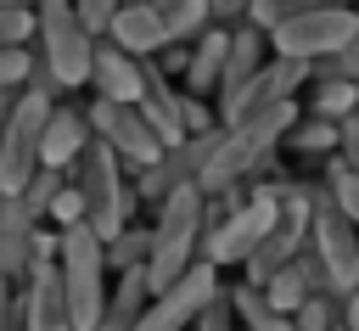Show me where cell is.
Wrapping results in <instances>:
<instances>
[{
    "label": "cell",
    "mask_w": 359,
    "mask_h": 331,
    "mask_svg": "<svg viewBox=\"0 0 359 331\" xmlns=\"http://www.w3.org/2000/svg\"><path fill=\"white\" fill-rule=\"evenodd\" d=\"M56 281H62V303H67L73 331H90L107 303V252L84 219L56 230Z\"/></svg>",
    "instance_id": "cell-1"
},
{
    "label": "cell",
    "mask_w": 359,
    "mask_h": 331,
    "mask_svg": "<svg viewBox=\"0 0 359 331\" xmlns=\"http://www.w3.org/2000/svg\"><path fill=\"white\" fill-rule=\"evenodd\" d=\"M73 185L84 191V224L107 241L135 219V185L123 180V157L107 140H84V151L73 157Z\"/></svg>",
    "instance_id": "cell-2"
},
{
    "label": "cell",
    "mask_w": 359,
    "mask_h": 331,
    "mask_svg": "<svg viewBox=\"0 0 359 331\" xmlns=\"http://www.w3.org/2000/svg\"><path fill=\"white\" fill-rule=\"evenodd\" d=\"M202 258V191L180 185L157 202V224H151V247H146V286H168L180 269H191Z\"/></svg>",
    "instance_id": "cell-3"
},
{
    "label": "cell",
    "mask_w": 359,
    "mask_h": 331,
    "mask_svg": "<svg viewBox=\"0 0 359 331\" xmlns=\"http://www.w3.org/2000/svg\"><path fill=\"white\" fill-rule=\"evenodd\" d=\"M34 39H39V67L62 84V90H79L90 79V50H95V34L79 22V11L67 0H34Z\"/></svg>",
    "instance_id": "cell-4"
},
{
    "label": "cell",
    "mask_w": 359,
    "mask_h": 331,
    "mask_svg": "<svg viewBox=\"0 0 359 331\" xmlns=\"http://www.w3.org/2000/svg\"><path fill=\"white\" fill-rule=\"evenodd\" d=\"M269 34V56H292V62H320V56H331L337 45H348L353 34H359V11L353 6H314V11H297V17H286V22H275V28H264Z\"/></svg>",
    "instance_id": "cell-5"
},
{
    "label": "cell",
    "mask_w": 359,
    "mask_h": 331,
    "mask_svg": "<svg viewBox=\"0 0 359 331\" xmlns=\"http://www.w3.org/2000/svg\"><path fill=\"white\" fill-rule=\"evenodd\" d=\"M309 252L320 258L325 292L348 297L359 286V230L342 219V208L325 191H314V208H309Z\"/></svg>",
    "instance_id": "cell-6"
},
{
    "label": "cell",
    "mask_w": 359,
    "mask_h": 331,
    "mask_svg": "<svg viewBox=\"0 0 359 331\" xmlns=\"http://www.w3.org/2000/svg\"><path fill=\"white\" fill-rule=\"evenodd\" d=\"M309 208H314V191H303V185H275V219H269V230L258 236V247L241 258V269H247L252 286H264L269 269H280V264L309 241Z\"/></svg>",
    "instance_id": "cell-7"
},
{
    "label": "cell",
    "mask_w": 359,
    "mask_h": 331,
    "mask_svg": "<svg viewBox=\"0 0 359 331\" xmlns=\"http://www.w3.org/2000/svg\"><path fill=\"white\" fill-rule=\"evenodd\" d=\"M50 95L39 90H11L6 107V129H0V191H22V180L39 168V129H45Z\"/></svg>",
    "instance_id": "cell-8"
},
{
    "label": "cell",
    "mask_w": 359,
    "mask_h": 331,
    "mask_svg": "<svg viewBox=\"0 0 359 331\" xmlns=\"http://www.w3.org/2000/svg\"><path fill=\"white\" fill-rule=\"evenodd\" d=\"M219 146V123L213 129H196V135H180V140H168L151 163H140L135 168V202H163L168 191H180V185H196V174H202V163H208V151Z\"/></svg>",
    "instance_id": "cell-9"
},
{
    "label": "cell",
    "mask_w": 359,
    "mask_h": 331,
    "mask_svg": "<svg viewBox=\"0 0 359 331\" xmlns=\"http://www.w3.org/2000/svg\"><path fill=\"white\" fill-rule=\"evenodd\" d=\"M269 219H275V185H264V191H252V196L230 202V213H224L219 224H208V230H202V258H208L213 269L241 264V258L258 247V236L269 230Z\"/></svg>",
    "instance_id": "cell-10"
},
{
    "label": "cell",
    "mask_w": 359,
    "mask_h": 331,
    "mask_svg": "<svg viewBox=\"0 0 359 331\" xmlns=\"http://www.w3.org/2000/svg\"><path fill=\"white\" fill-rule=\"evenodd\" d=\"M213 292H219V269H213L208 258H196L191 269H180L168 286H157V292L146 297L135 331H191L196 309H202Z\"/></svg>",
    "instance_id": "cell-11"
},
{
    "label": "cell",
    "mask_w": 359,
    "mask_h": 331,
    "mask_svg": "<svg viewBox=\"0 0 359 331\" xmlns=\"http://www.w3.org/2000/svg\"><path fill=\"white\" fill-rule=\"evenodd\" d=\"M303 79H309V62H292V56H264L224 101H219V123H236V118H252V112H264V107H275V101H292L297 90H303Z\"/></svg>",
    "instance_id": "cell-12"
},
{
    "label": "cell",
    "mask_w": 359,
    "mask_h": 331,
    "mask_svg": "<svg viewBox=\"0 0 359 331\" xmlns=\"http://www.w3.org/2000/svg\"><path fill=\"white\" fill-rule=\"evenodd\" d=\"M84 118H90V135L107 140V146L123 157V168H140V163H151V157L163 151V140H157V129L140 118V107H123V101H101V95H95V107H90Z\"/></svg>",
    "instance_id": "cell-13"
},
{
    "label": "cell",
    "mask_w": 359,
    "mask_h": 331,
    "mask_svg": "<svg viewBox=\"0 0 359 331\" xmlns=\"http://www.w3.org/2000/svg\"><path fill=\"white\" fill-rule=\"evenodd\" d=\"M39 224H45V219H39L17 191H6V202H0V275H6V281H22V275H28Z\"/></svg>",
    "instance_id": "cell-14"
},
{
    "label": "cell",
    "mask_w": 359,
    "mask_h": 331,
    "mask_svg": "<svg viewBox=\"0 0 359 331\" xmlns=\"http://www.w3.org/2000/svg\"><path fill=\"white\" fill-rule=\"evenodd\" d=\"M101 34H107L118 50H129V56H157V50L168 45L163 17H157V6H146V0H118V11L107 17Z\"/></svg>",
    "instance_id": "cell-15"
},
{
    "label": "cell",
    "mask_w": 359,
    "mask_h": 331,
    "mask_svg": "<svg viewBox=\"0 0 359 331\" xmlns=\"http://www.w3.org/2000/svg\"><path fill=\"white\" fill-rule=\"evenodd\" d=\"M84 84H95L101 101L135 107V95H140V56L118 50L112 39H95V50H90V79H84Z\"/></svg>",
    "instance_id": "cell-16"
},
{
    "label": "cell",
    "mask_w": 359,
    "mask_h": 331,
    "mask_svg": "<svg viewBox=\"0 0 359 331\" xmlns=\"http://www.w3.org/2000/svg\"><path fill=\"white\" fill-rule=\"evenodd\" d=\"M84 140H90L84 107H56V101H50L45 129H39V163H45V168H73V157L84 151Z\"/></svg>",
    "instance_id": "cell-17"
},
{
    "label": "cell",
    "mask_w": 359,
    "mask_h": 331,
    "mask_svg": "<svg viewBox=\"0 0 359 331\" xmlns=\"http://www.w3.org/2000/svg\"><path fill=\"white\" fill-rule=\"evenodd\" d=\"M146 297H151V286H146V264H129V269H118V281L107 286L101 320H95L90 331H135V320H140Z\"/></svg>",
    "instance_id": "cell-18"
},
{
    "label": "cell",
    "mask_w": 359,
    "mask_h": 331,
    "mask_svg": "<svg viewBox=\"0 0 359 331\" xmlns=\"http://www.w3.org/2000/svg\"><path fill=\"white\" fill-rule=\"evenodd\" d=\"M224 45H230V34H224V28H213V22L196 34V50L185 56V90H191V95H213V90H219Z\"/></svg>",
    "instance_id": "cell-19"
},
{
    "label": "cell",
    "mask_w": 359,
    "mask_h": 331,
    "mask_svg": "<svg viewBox=\"0 0 359 331\" xmlns=\"http://www.w3.org/2000/svg\"><path fill=\"white\" fill-rule=\"evenodd\" d=\"M264 56H269V50H264V28H252V22L230 28V45H224V67H219V90H213V95L224 101V95H230V90H236Z\"/></svg>",
    "instance_id": "cell-20"
},
{
    "label": "cell",
    "mask_w": 359,
    "mask_h": 331,
    "mask_svg": "<svg viewBox=\"0 0 359 331\" xmlns=\"http://www.w3.org/2000/svg\"><path fill=\"white\" fill-rule=\"evenodd\" d=\"M230 297V314H236V325H247V331H292V314H280L252 281H241V286H230L224 292Z\"/></svg>",
    "instance_id": "cell-21"
},
{
    "label": "cell",
    "mask_w": 359,
    "mask_h": 331,
    "mask_svg": "<svg viewBox=\"0 0 359 331\" xmlns=\"http://www.w3.org/2000/svg\"><path fill=\"white\" fill-rule=\"evenodd\" d=\"M157 17H163L168 45H191V39L213 22V6H208V0H157Z\"/></svg>",
    "instance_id": "cell-22"
},
{
    "label": "cell",
    "mask_w": 359,
    "mask_h": 331,
    "mask_svg": "<svg viewBox=\"0 0 359 331\" xmlns=\"http://www.w3.org/2000/svg\"><path fill=\"white\" fill-rule=\"evenodd\" d=\"M309 112H314V118H325V123H342L348 112H359V90H353L348 79H314Z\"/></svg>",
    "instance_id": "cell-23"
},
{
    "label": "cell",
    "mask_w": 359,
    "mask_h": 331,
    "mask_svg": "<svg viewBox=\"0 0 359 331\" xmlns=\"http://www.w3.org/2000/svg\"><path fill=\"white\" fill-rule=\"evenodd\" d=\"M280 140H286L292 151H303V157H331V151H337V123H325V118H314V112H309V118L297 112Z\"/></svg>",
    "instance_id": "cell-24"
},
{
    "label": "cell",
    "mask_w": 359,
    "mask_h": 331,
    "mask_svg": "<svg viewBox=\"0 0 359 331\" xmlns=\"http://www.w3.org/2000/svg\"><path fill=\"white\" fill-rule=\"evenodd\" d=\"M146 247H151V224H123L118 236H107L101 241V252H107V269H129V264H146Z\"/></svg>",
    "instance_id": "cell-25"
},
{
    "label": "cell",
    "mask_w": 359,
    "mask_h": 331,
    "mask_svg": "<svg viewBox=\"0 0 359 331\" xmlns=\"http://www.w3.org/2000/svg\"><path fill=\"white\" fill-rule=\"evenodd\" d=\"M325 196L342 208V219L359 230V174L342 163V157H331V168H325Z\"/></svg>",
    "instance_id": "cell-26"
},
{
    "label": "cell",
    "mask_w": 359,
    "mask_h": 331,
    "mask_svg": "<svg viewBox=\"0 0 359 331\" xmlns=\"http://www.w3.org/2000/svg\"><path fill=\"white\" fill-rule=\"evenodd\" d=\"M314 6H353V0H247V22L252 28H275L297 11H314Z\"/></svg>",
    "instance_id": "cell-27"
},
{
    "label": "cell",
    "mask_w": 359,
    "mask_h": 331,
    "mask_svg": "<svg viewBox=\"0 0 359 331\" xmlns=\"http://www.w3.org/2000/svg\"><path fill=\"white\" fill-rule=\"evenodd\" d=\"M62 180H67V168H45V163H39V168L22 180V191H17V196H22V202H28L39 219H45V202L56 196V185H62Z\"/></svg>",
    "instance_id": "cell-28"
},
{
    "label": "cell",
    "mask_w": 359,
    "mask_h": 331,
    "mask_svg": "<svg viewBox=\"0 0 359 331\" xmlns=\"http://www.w3.org/2000/svg\"><path fill=\"white\" fill-rule=\"evenodd\" d=\"M45 219H50L56 230H62V224H79V219H84V191L62 180V185H56V196L45 202Z\"/></svg>",
    "instance_id": "cell-29"
},
{
    "label": "cell",
    "mask_w": 359,
    "mask_h": 331,
    "mask_svg": "<svg viewBox=\"0 0 359 331\" xmlns=\"http://www.w3.org/2000/svg\"><path fill=\"white\" fill-rule=\"evenodd\" d=\"M34 39V6H0V45H28Z\"/></svg>",
    "instance_id": "cell-30"
},
{
    "label": "cell",
    "mask_w": 359,
    "mask_h": 331,
    "mask_svg": "<svg viewBox=\"0 0 359 331\" xmlns=\"http://www.w3.org/2000/svg\"><path fill=\"white\" fill-rule=\"evenodd\" d=\"M236 325V314H230V297H224V286L196 309V320H191V331H230Z\"/></svg>",
    "instance_id": "cell-31"
},
{
    "label": "cell",
    "mask_w": 359,
    "mask_h": 331,
    "mask_svg": "<svg viewBox=\"0 0 359 331\" xmlns=\"http://www.w3.org/2000/svg\"><path fill=\"white\" fill-rule=\"evenodd\" d=\"M28 67H34L28 45H0V90H22Z\"/></svg>",
    "instance_id": "cell-32"
},
{
    "label": "cell",
    "mask_w": 359,
    "mask_h": 331,
    "mask_svg": "<svg viewBox=\"0 0 359 331\" xmlns=\"http://www.w3.org/2000/svg\"><path fill=\"white\" fill-rule=\"evenodd\" d=\"M180 123H185V135H196V129H213L219 118H213V107H208L202 95L185 90V95H180Z\"/></svg>",
    "instance_id": "cell-33"
},
{
    "label": "cell",
    "mask_w": 359,
    "mask_h": 331,
    "mask_svg": "<svg viewBox=\"0 0 359 331\" xmlns=\"http://www.w3.org/2000/svg\"><path fill=\"white\" fill-rule=\"evenodd\" d=\"M331 157H342L353 174H359V112H348L342 123H337V151Z\"/></svg>",
    "instance_id": "cell-34"
},
{
    "label": "cell",
    "mask_w": 359,
    "mask_h": 331,
    "mask_svg": "<svg viewBox=\"0 0 359 331\" xmlns=\"http://www.w3.org/2000/svg\"><path fill=\"white\" fill-rule=\"evenodd\" d=\"M67 6L79 11V22H84L90 34H101V28H107V17L118 11V0H67Z\"/></svg>",
    "instance_id": "cell-35"
},
{
    "label": "cell",
    "mask_w": 359,
    "mask_h": 331,
    "mask_svg": "<svg viewBox=\"0 0 359 331\" xmlns=\"http://www.w3.org/2000/svg\"><path fill=\"white\" fill-rule=\"evenodd\" d=\"M11 325H17V281L0 275V331H11Z\"/></svg>",
    "instance_id": "cell-36"
},
{
    "label": "cell",
    "mask_w": 359,
    "mask_h": 331,
    "mask_svg": "<svg viewBox=\"0 0 359 331\" xmlns=\"http://www.w3.org/2000/svg\"><path fill=\"white\" fill-rule=\"evenodd\" d=\"M337 331H359V286L337 303Z\"/></svg>",
    "instance_id": "cell-37"
},
{
    "label": "cell",
    "mask_w": 359,
    "mask_h": 331,
    "mask_svg": "<svg viewBox=\"0 0 359 331\" xmlns=\"http://www.w3.org/2000/svg\"><path fill=\"white\" fill-rule=\"evenodd\" d=\"M6 107H11V90H0V129H6Z\"/></svg>",
    "instance_id": "cell-38"
},
{
    "label": "cell",
    "mask_w": 359,
    "mask_h": 331,
    "mask_svg": "<svg viewBox=\"0 0 359 331\" xmlns=\"http://www.w3.org/2000/svg\"><path fill=\"white\" fill-rule=\"evenodd\" d=\"M0 6H34V0H0Z\"/></svg>",
    "instance_id": "cell-39"
},
{
    "label": "cell",
    "mask_w": 359,
    "mask_h": 331,
    "mask_svg": "<svg viewBox=\"0 0 359 331\" xmlns=\"http://www.w3.org/2000/svg\"><path fill=\"white\" fill-rule=\"evenodd\" d=\"M230 331H247V325H230Z\"/></svg>",
    "instance_id": "cell-40"
},
{
    "label": "cell",
    "mask_w": 359,
    "mask_h": 331,
    "mask_svg": "<svg viewBox=\"0 0 359 331\" xmlns=\"http://www.w3.org/2000/svg\"><path fill=\"white\" fill-rule=\"evenodd\" d=\"M146 6H157V0H146Z\"/></svg>",
    "instance_id": "cell-41"
},
{
    "label": "cell",
    "mask_w": 359,
    "mask_h": 331,
    "mask_svg": "<svg viewBox=\"0 0 359 331\" xmlns=\"http://www.w3.org/2000/svg\"><path fill=\"white\" fill-rule=\"evenodd\" d=\"M0 202H6V191H0Z\"/></svg>",
    "instance_id": "cell-42"
},
{
    "label": "cell",
    "mask_w": 359,
    "mask_h": 331,
    "mask_svg": "<svg viewBox=\"0 0 359 331\" xmlns=\"http://www.w3.org/2000/svg\"><path fill=\"white\" fill-rule=\"evenodd\" d=\"M353 11H359V0H353Z\"/></svg>",
    "instance_id": "cell-43"
},
{
    "label": "cell",
    "mask_w": 359,
    "mask_h": 331,
    "mask_svg": "<svg viewBox=\"0 0 359 331\" xmlns=\"http://www.w3.org/2000/svg\"><path fill=\"white\" fill-rule=\"evenodd\" d=\"M353 90H359V84H353Z\"/></svg>",
    "instance_id": "cell-44"
}]
</instances>
